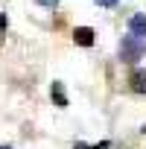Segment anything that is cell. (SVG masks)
I'll return each instance as SVG.
<instances>
[{"mask_svg": "<svg viewBox=\"0 0 146 149\" xmlns=\"http://www.w3.org/2000/svg\"><path fill=\"white\" fill-rule=\"evenodd\" d=\"M97 3H99V6H114L117 0H97Z\"/></svg>", "mask_w": 146, "mask_h": 149, "instance_id": "cell-9", "label": "cell"}, {"mask_svg": "<svg viewBox=\"0 0 146 149\" xmlns=\"http://www.w3.org/2000/svg\"><path fill=\"white\" fill-rule=\"evenodd\" d=\"M35 3H38V6H50V9H53V6L58 3V0H35Z\"/></svg>", "mask_w": 146, "mask_h": 149, "instance_id": "cell-6", "label": "cell"}, {"mask_svg": "<svg viewBox=\"0 0 146 149\" xmlns=\"http://www.w3.org/2000/svg\"><path fill=\"white\" fill-rule=\"evenodd\" d=\"M143 134H146V126H143Z\"/></svg>", "mask_w": 146, "mask_h": 149, "instance_id": "cell-12", "label": "cell"}, {"mask_svg": "<svg viewBox=\"0 0 146 149\" xmlns=\"http://www.w3.org/2000/svg\"><path fill=\"white\" fill-rule=\"evenodd\" d=\"M73 149H91V146H88V143H82V140H79V143H76V146H73Z\"/></svg>", "mask_w": 146, "mask_h": 149, "instance_id": "cell-10", "label": "cell"}, {"mask_svg": "<svg viewBox=\"0 0 146 149\" xmlns=\"http://www.w3.org/2000/svg\"><path fill=\"white\" fill-rule=\"evenodd\" d=\"M73 41H76L79 47H91L94 44V29L91 26H76L73 29Z\"/></svg>", "mask_w": 146, "mask_h": 149, "instance_id": "cell-3", "label": "cell"}, {"mask_svg": "<svg viewBox=\"0 0 146 149\" xmlns=\"http://www.w3.org/2000/svg\"><path fill=\"white\" fill-rule=\"evenodd\" d=\"M143 53H146V47H143V38H134V35H123V41H120V58L123 61H137V58H143Z\"/></svg>", "mask_w": 146, "mask_h": 149, "instance_id": "cell-1", "label": "cell"}, {"mask_svg": "<svg viewBox=\"0 0 146 149\" xmlns=\"http://www.w3.org/2000/svg\"><path fill=\"white\" fill-rule=\"evenodd\" d=\"M129 35H134V38L146 35V15H131L129 18Z\"/></svg>", "mask_w": 146, "mask_h": 149, "instance_id": "cell-2", "label": "cell"}, {"mask_svg": "<svg viewBox=\"0 0 146 149\" xmlns=\"http://www.w3.org/2000/svg\"><path fill=\"white\" fill-rule=\"evenodd\" d=\"M131 88L137 94H146V70H134L131 73Z\"/></svg>", "mask_w": 146, "mask_h": 149, "instance_id": "cell-4", "label": "cell"}, {"mask_svg": "<svg viewBox=\"0 0 146 149\" xmlns=\"http://www.w3.org/2000/svg\"><path fill=\"white\" fill-rule=\"evenodd\" d=\"M6 24H9V18H6L3 12H0V29H6Z\"/></svg>", "mask_w": 146, "mask_h": 149, "instance_id": "cell-8", "label": "cell"}, {"mask_svg": "<svg viewBox=\"0 0 146 149\" xmlns=\"http://www.w3.org/2000/svg\"><path fill=\"white\" fill-rule=\"evenodd\" d=\"M50 94H53V100H56V105H58V108H64V105H67V97H64V91H61V82H53Z\"/></svg>", "mask_w": 146, "mask_h": 149, "instance_id": "cell-5", "label": "cell"}, {"mask_svg": "<svg viewBox=\"0 0 146 149\" xmlns=\"http://www.w3.org/2000/svg\"><path fill=\"white\" fill-rule=\"evenodd\" d=\"M91 149H111V143H108V140H102V143H97V146H91Z\"/></svg>", "mask_w": 146, "mask_h": 149, "instance_id": "cell-7", "label": "cell"}, {"mask_svg": "<svg viewBox=\"0 0 146 149\" xmlns=\"http://www.w3.org/2000/svg\"><path fill=\"white\" fill-rule=\"evenodd\" d=\"M0 149H9V146H0Z\"/></svg>", "mask_w": 146, "mask_h": 149, "instance_id": "cell-11", "label": "cell"}]
</instances>
